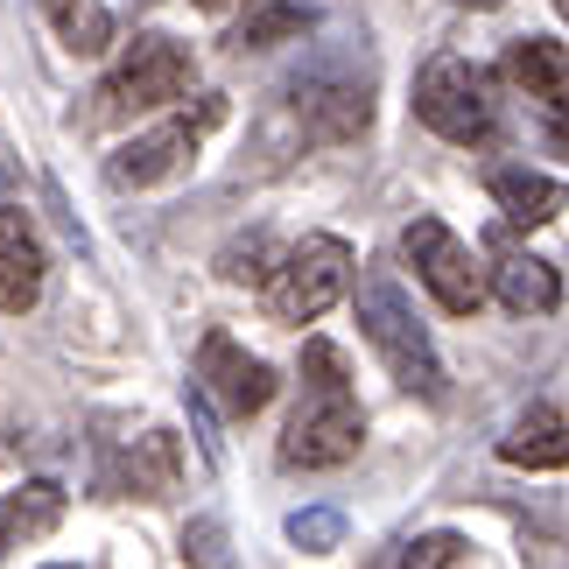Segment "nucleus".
Wrapping results in <instances>:
<instances>
[{
    "instance_id": "nucleus-15",
    "label": "nucleus",
    "mask_w": 569,
    "mask_h": 569,
    "mask_svg": "<svg viewBox=\"0 0 569 569\" xmlns=\"http://www.w3.org/2000/svg\"><path fill=\"white\" fill-rule=\"evenodd\" d=\"M113 486L134 492V499H169V492L183 486V443H177L169 429L134 436V450H127L120 471H113Z\"/></svg>"
},
{
    "instance_id": "nucleus-5",
    "label": "nucleus",
    "mask_w": 569,
    "mask_h": 569,
    "mask_svg": "<svg viewBox=\"0 0 569 569\" xmlns=\"http://www.w3.org/2000/svg\"><path fill=\"white\" fill-rule=\"evenodd\" d=\"M190 78H197V63L177 36H134L120 50V63L106 71V106L113 113H156V106H177L190 92Z\"/></svg>"
},
{
    "instance_id": "nucleus-16",
    "label": "nucleus",
    "mask_w": 569,
    "mask_h": 569,
    "mask_svg": "<svg viewBox=\"0 0 569 569\" xmlns=\"http://www.w3.org/2000/svg\"><path fill=\"white\" fill-rule=\"evenodd\" d=\"M492 296L507 302L513 317H549L556 302H562V281H556L549 260H535V253H507V260L492 268Z\"/></svg>"
},
{
    "instance_id": "nucleus-19",
    "label": "nucleus",
    "mask_w": 569,
    "mask_h": 569,
    "mask_svg": "<svg viewBox=\"0 0 569 569\" xmlns=\"http://www.w3.org/2000/svg\"><path fill=\"white\" fill-rule=\"evenodd\" d=\"M289 541L302 556H331L338 541H345V513L338 507H296L289 513Z\"/></svg>"
},
{
    "instance_id": "nucleus-26",
    "label": "nucleus",
    "mask_w": 569,
    "mask_h": 569,
    "mask_svg": "<svg viewBox=\"0 0 569 569\" xmlns=\"http://www.w3.org/2000/svg\"><path fill=\"white\" fill-rule=\"evenodd\" d=\"M50 569H71V562H50Z\"/></svg>"
},
{
    "instance_id": "nucleus-14",
    "label": "nucleus",
    "mask_w": 569,
    "mask_h": 569,
    "mask_svg": "<svg viewBox=\"0 0 569 569\" xmlns=\"http://www.w3.org/2000/svg\"><path fill=\"white\" fill-rule=\"evenodd\" d=\"M507 78L528 99H541L549 113H569V50H562V42H549V36L507 42Z\"/></svg>"
},
{
    "instance_id": "nucleus-23",
    "label": "nucleus",
    "mask_w": 569,
    "mask_h": 569,
    "mask_svg": "<svg viewBox=\"0 0 569 569\" xmlns=\"http://www.w3.org/2000/svg\"><path fill=\"white\" fill-rule=\"evenodd\" d=\"M197 8H204V14H226V8H239V0H197Z\"/></svg>"
},
{
    "instance_id": "nucleus-20",
    "label": "nucleus",
    "mask_w": 569,
    "mask_h": 569,
    "mask_svg": "<svg viewBox=\"0 0 569 569\" xmlns=\"http://www.w3.org/2000/svg\"><path fill=\"white\" fill-rule=\"evenodd\" d=\"M218 274L226 281H247V289H260L274 268H268V232H247V239H232L226 253H218Z\"/></svg>"
},
{
    "instance_id": "nucleus-17",
    "label": "nucleus",
    "mask_w": 569,
    "mask_h": 569,
    "mask_svg": "<svg viewBox=\"0 0 569 569\" xmlns=\"http://www.w3.org/2000/svg\"><path fill=\"white\" fill-rule=\"evenodd\" d=\"M42 14H50L57 42L71 57H106L113 50V14H106V0H42Z\"/></svg>"
},
{
    "instance_id": "nucleus-12",
    "label": "nucleus",
    "mask_w": 569,
    "mask_h": 569,
    "mask_svg": "<svg viewBox=\"0 0 569 569\" xmlns=\"http://www.w3.org/2000/svg\"><path fill=\"white\" fill-rule=\"evenodd\" d=\"M63 513H71V492H63L57 478H21V486L0 499V549H21V541L57 535Z\"/></svg>"
},
{
    "instance_id": "nucleus-13",
    "label": "nucleus",
    "mask_w": 569,
    "mask_h": 569,
    "mask_svg": "<svg viewBox=\"0 0 569 569\" xmlns=\"http://www.w3.org/2000/svg\"><path fill=\"white\" fill-rule=\"evenodd\" d=\"M486 190H492V204H499V218H507V226H549V218L569 211V190H562L556 177H541V169H520V162L492 169Z\"/></svg>"
},
{
    "instance_id": "nucleus-18",
    "label": "nucleus",
    "mask_w": 569,
    "mask_h": 569,
    "mask_svg": "<svg viewBox=\"0 0 569 569\" xmlns=\"http://www.w3.org/2000/svg\"><path fill=\"white\" fill-rule=\"evenodd\" d=\"M310 29H317V8H302V0H268L260 14L239 21L232 50H274V42H302Z\"/></svg>"
},
{
    "instance_id": "nucleus-1",
    "label": "nucleus",
    "mask_w": 569,
    "mask_h": 569,
    "mask_svg": "<svg viewBox=\"0 0 569 569\" xmlns=\"http://www.w3.org/2000/svg\"><path fill=\"white\" fill-rule=\"evenodd\" d=\"M366 443V408L352 393V373H345V352L331 338L302 345V401L281 429V465L296 471H338L352 465Z\"/></svg>"
},
{
    "instance_id": "nucleus-8",
    "label": "nucleus",
    "mask_w": 569,
    "mask_h": 569,
    "mask_svg": "<svg viewBox=\"0 0 569 569\" xmlns=\"http://www.w3.org/2000/svg\"><path fill=\"white\" fill-rule=\"evenodd\" d=\"M218 120H226V99H197V113H177V120H162L156 134L127 141L120 156H113V183H134V190L162 183L169 169H183L197 156V141H204Z\"/></svg>"
},
{
    "instance_id": "nucleus-21",
    "label": "nucleus",
    "mask_w": 569,
    "mask_h": 569,
    "mask_svg": "<svg viewBox=\"0 0 569 569\" xmlns=\"http://www.w3.org/2000/svg\"><path fill=\"white\" fill-rule=\"evenodd\" d=\"M465 549H471L465 535L436 528V535H415V541H408V556H401V569H457V562H465Z\"/></svg>"
},
{
    "instance_id": "nucleus-3",
    "label": "nucleus",
    "mask_w": 569,
    "mask_h": 569,
    "mask_svg": "<svg viewBox=\"0 0 569 569\" xmlns=\"http://www.w3.org/2000/svg\"><path fill=\"white\" fill-rule=\"evenodd\" d=\"M345 289H352V247L338 232H302L260 281V302L274 323H317L331 302H345Z\"/></svg>"
},
{
    "instance_id": "nucleus-4",
    "label": "nucleus",
    "mask_w": 569,
    "mask_h": 569,
    "mask_svg": "<svg viewBox=\"0 0 569 569\" xmlns=\"http://www.w3.org/2000/svg\"><path fill=\"white\" fill-rule=\"evenodd\" d=\"M415 113H422L429 134H443L457 148H478L492 134V78L478 71L471 57L443 50L415 71Z\"/></svg>"
},
{
    "instance_id": "nucleus-9",
    "label": "nucleus",
    "mask_w": 569,
    "mask_h": 569,
    "mask_svg": "<svg viewBox=\"0 0 569 569\" xmlns=\"http://www.w3.org/2000/svg\"><path fill=\"white\" fill-rule=\"evenodd\" d=\"M296 113L310 141H359L373 120V99L352 78H296Z\"/></svg>"
},
{
    "instance_id": "nucleus-11",
    "label": "nucleus",
    "mask_w": 569,
    "mask_h": 569,
    "mask_svg": "<svg viewBox=\"0 0 569 569\" xmlns=\"http://www.w3.org/2000/svg\"><path fill=\"white\" fill-rule=\"evenodd\" d=\"M499 465H513V471H569V415L556 401H535L507 436H499Z\"/></svg>"
},
{
    "instance_id": "nucleus-6",
    "label": "nucleus",
    "mask_w": 569,
    "mask_h": 569,
    "mask_svg": "<svg viewBox=\"0 0 569 569\" xmlns=\"http://www.w3.org/2000/svg\"><path fill=\"white\" fill-rule=\"evenodd\" d=\"M401 253H408V268L429 281V296L443 302L450 317H471L478 302H486V274H478V253L457 239L443 218H408V232H401Z\"/></svg>"
},
{
    "instance_id": "nucleus-22",
    "label": "nucleus",
    "mask_w": 569,
    "mask_h": 569,
    "mask_svg": "<svg viewBox=\"0 0 569 569\" xmlns=\"http://www.w3.org/2000/svg\"><path fill=\"white\" fill-rule=\"evenodd\" d=\"M183 556L197 569H232L226 562V528H218V520H190V528H183Z\"/></svg>"
},
{
    "instance_id": "nucleus-24",
    "label": "nucleus",
    "mask_w": 569,
    "mask_h": 569,
    "mask_svg": "<svg viewBox=\"0 0 569 569\" xmlns=\"http://www.w3.org/2000/svg\"><path fill=\"white\" fill-rule=\"evenodd\" d=\"M465 8H499V0H465Z\"/></svg>"
},
{
    "instance_id": "nucleus-10",
    "label": "nucleus",
    "mask_w": 569,
    "mask_h": 569,
    "mask_svg": "<svg viewBox=\"0 0 569 569\" xmlns=\"http://www.w3.org/2000/svg\"><path fill=\"white\" fill-rule=\"evenodd\" d=\"M42 274H50V253H42V232L29 226V211H0V310L21 317L36 310Z\"/></svg>"
},
{
    "instance_id": "nucleus-25",
    "label": "nucleus",
    "mask_w": 569,
    "mask_h": 569,
    "mask_svg": "<svg viewBox=\"0 0 569 569\" xmlns=\"http://www.w3.org/2000/svg\"><path fill=\"white\" fill-rule=\"evenodd\" d=\"M556 14H562V21H569V0H556Z\"/></svg>"
},
{
    "instance_id": "nucleus-7",
    "label": "nucleus",
    "mask_w": 569,
    "mask_h": 569,
    "mask_svg": "<svg viewBox=\"0 0 569 569\" xmlns=\"http://www.w3.org/2000/svg\"><path fill=\"white\" fill-rule=\"evenodd\" d=\"M197 401H218L226 415H260L274 401V366L253 359L232 331H204L197 345Z\"/></svg>"
},
{
    "instance_id": "nucleus-2",
    "label": "nucleus",
    "mask_w": 569,
    "mask_h": 569,
    "mask_svg": "<svg viewBox=\"0 0 569 569\" xmlns=\"http://www.w3.org/2000/svg\"><path fill=\"white\" fill-rule=\"evenodd\" d=\"M359 331H366V345L387 359V373L401 380L408 393L443 401V359H436V345H429V323L415 317L408 289L387 268H373V274L359 281Z\"/></svg>"
}]
</instances>
